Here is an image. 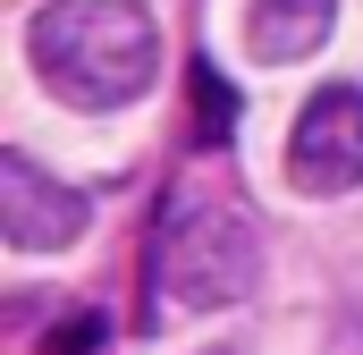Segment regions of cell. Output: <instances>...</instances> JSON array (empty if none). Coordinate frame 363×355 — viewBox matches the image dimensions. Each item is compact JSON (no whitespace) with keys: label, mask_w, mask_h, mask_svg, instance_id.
<instances>
[{"label":"cell","mask_w":363,"mask_h":355,"mask_svg":"<svg viewBox=\"0 0 363 355\" xmlns=\"http://www.w3.org/2000/svg\"><path fill=\"white\" fill-rule=\"evenodd\" d=\"M26 60L68 110H127L161 77V26L135 0H43L26 17Z\"/></svg>","instance_id":"cell-1"},{"label":"cell","mask_w":363,"mask_h":355,"mask_svg":"<svg viewBox=\"0 0 363 355\" xmlns=\"http://www.w3.org/2000/svg\"><path fill=\"white\" fill-rule=\"evenodd\" d=\"M262 279L254 220L203 186H169L161 220H152V288L169 313H228L245 305V288Z\"/></svg>","instance_id":"cell-2"},{"label":"cell","mask_w":363,"mask_h":355,"mask_svg":"<svg viewBox=\"0 0 363 355\" xmlns=\"http://www.w3.org/2000/svg\"><path fill=\"white\" fill-rule=\"evenodd\" d=\"M287 186H296V195H321V203L363 186V85H321L296 110Z\"/></svg>","instance_id":"cell-3"},{"label":"cell","mask_w":363,"mask_h":355,"mask_svg":"<svg viewBox=\"0 0 363 355\" xmlns=\"http://www.w3.org/2000/svg\"><path fill=\"white\" fill-rule=\"evenodd\" d=\"M85 195L77 186H60V178H43L26 153H0V237L17 246V254H60V246H77L85 237Z\"/></svg>","instance_id":"cell-4"},{"label":"cell","mask_w":363,"mask_h":355,"mask_svg":"<svg viewBox=\"0 0 363 355\" xmlns=\"http://www.w3.org/2000/svg\"><path fill=\"white\" fill-rule=\"evenodd\" d=\"M330 26H338V0H254L245 9V51L262 68H296L330 43Z\"/></svg>","instance_id":"cell-5"},{"label":"cell","mask_w":363,"mask_h":355,"mask_svg":"<svg viewBox=\"0 0 363 355\" xmlns=\"http://www.w3.org/2000/svg\"><path fill=\"white\" fill-rule=\"evenodd\" d=\"M194 119H203L211 144L228 136V85H220V68H203V60H194Z\"/></svg>","instance_id":"cell-6"},{"label":"cell","mask_w":363,"mask_h":355,"mask_svg":"<svg viewBox=\"0 0 363 355\" xmlns=\"http://www.w3.org/2000/svg\"><path fill=\"white\" fill-rule=\"evenodd\" d=\"M101 339H110V322H101V313H77V322H60V330L43 339V355H101Z\"/></svg>","instance_id":"cell-7"}]
</instances>
